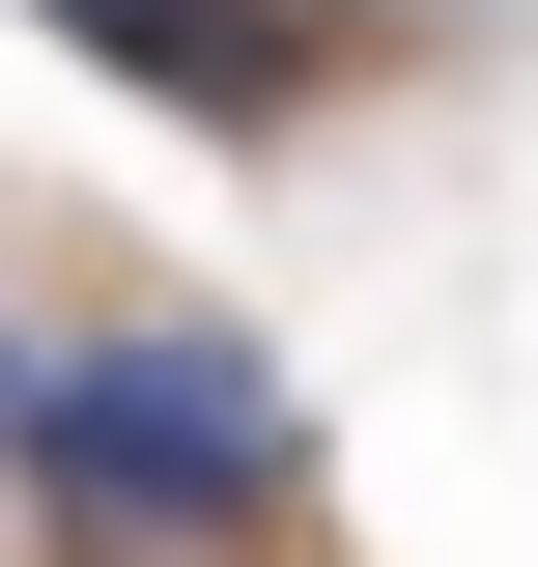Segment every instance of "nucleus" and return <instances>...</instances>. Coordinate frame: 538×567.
Wrapping results in <instances>:
<instances>
[{
  "mask_svg": "<svg viewBox=\"0 0 538 567\" xmlns=\"http://www.w3.org/2000/svg\"><path fill=\"white\" fill-rule=\"evenodd\" d=\"M29 29H58L85 85H142V114H199V142H312L340 85L397 58L369 0H29Z\"/></svg>",
  "mask_w": 538,
  "mask_h": 567,
  "instance_id": "obj_2",
  "label": "nucleus"
},
{
  "mask_svg": "<svg viewBox=\"0 0 538 567\" xmlns=\"http://www.w3.org/2000/svg\"><path fill=\"white\" fill-rule=\"evenodd\" d=\"M29 369H58V341H29V312H0V454H29Z\"/></svg>",
  "mask_w": 538,
  "mask_h": 567,
  "instance_id": "obj_3",
  "label": "nucleus"
},
{
  "mask_svg": "<svg viewBox=\"0 0 538 567\" xmlns=\"http://www.w3.org/2000/svg\"><path fill=\"white\" fill-rule=\"evenodd\" d=\"M0 483L58 511V539L199 567V539H283V511H312V398H283V341H227V312H85V341L29 369V454H0Z\"/></svg>",
  "mask_w": 538,
  "mask_h": 567,
  "instance_id": "obj_1",
  "label": "nucleus"
}]
</instances>
